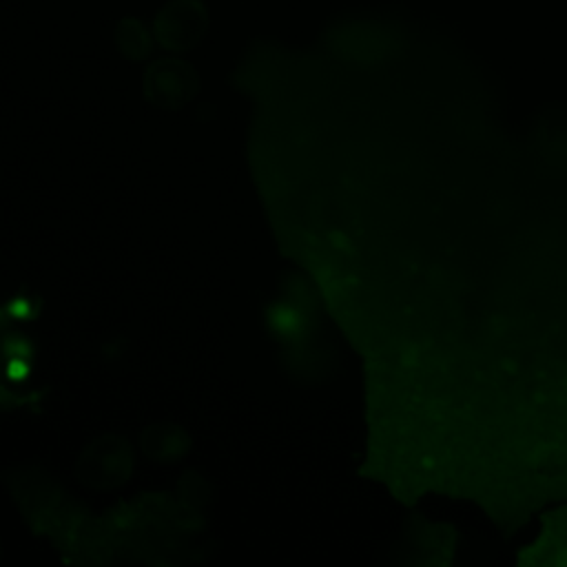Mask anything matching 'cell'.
Here are the masks:
<instances>
[{
	"label": "cell",
	"instance_id": "1",
	"mask_svg": "<svg viewBox=\"0 0 567 567\" xmlns=\"http://www.w3.org/2000/svg\"><path fill=\"white\" fill-rule=\"evenodd\" d=\"M133 470L131 445L120 436H102L80 454L78 476L84 485L95 489H111L122 485Z\"/></svg>",
	"mask_w": 567,
	"mask_h": 567
},
{
	"label": "cell",
	"instance_id": "2",
	"mask_svg": "<svg viewBox=\"0 0 567 567\" xmlns=\"http://www.w3.org/2000/svg\"><path fill=\"white\" fill-rule=\"evenodd\" d=\"M206 27L208 13L199 0H171L157 11L153 35L164 49L186 51L204 38Z\"/></svg>",
	"mask_w": 567,
	"mask_h": 567
},
{
	"label": "cell",
	"instance_id": "3",
	"mask_svg": "<svg viewBox=\"0 0 567 567\" xmlns=\"http://www.w3.org/2000/svg\"><path fill=\"white\" fill-rule=\"evenodd\" d=\"M199 89L195 69L179 58L153 62L144 73V95L159 109H179L188 104Z\"/></svg>",
	"mask_w": 567,
	"mask_h": 567
},
{
	"label": "cell",
	"instance_id": "4",
	"mask_svg": "<svg viewBox=\"0 0 567 567\" xmlns=\"http://www.w3.org/2000/svg\"><path fill=\"white\" fill-rule=\"evenodd\" d=\"M142 450L159 463H173L188 450V434L173 423H157L144 430Z\"/></svg>",
	"mask_w": 567,
	"mask_h": 567
},
{
	"label": "cell",
	"instance_id": "5",
	"mask_svg": "<svg viewBox=\"0 0 567 567\" xmlns=\"http://www.w3.org/2000/svg\"><path fill=\"white\" fill-rule=\"evenodd\" d=\"M115 47L128 60H144L153 49V35L137 18H122L115 27Z\"/></svg>",
	"mask_w": 567,
	"mask_h": 567
}]
</instances>
